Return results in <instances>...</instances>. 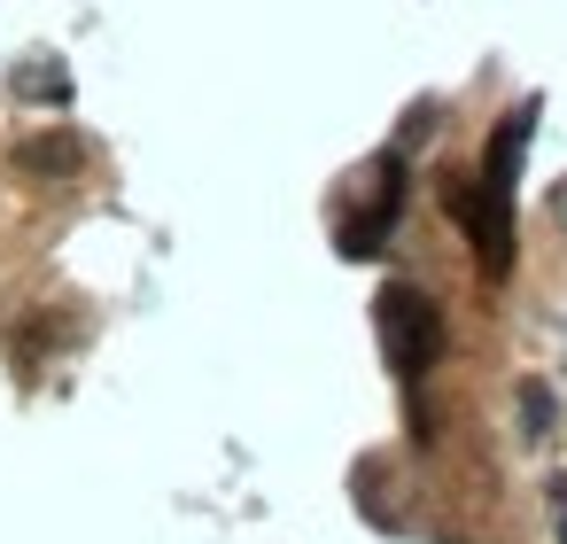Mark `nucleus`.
<instances>
[{
  "label": "nucleus",
  "mask_w": 567,
  "mask_h": 544,
  "mask_svg": "<svg viewBox=\"0 0 567 544\" xmlns=\"http://www.w3.org/2000/svg\"><path fill=\"white\" fill-rule=\"evenodd\" d=\"M373 327H381V350H389V366H396L404 381H420V373L443 358V311H435L427 288H412V280H389V288L373 296Z\"/></svg>",
  "instance_id": "f257e3e1"
},
{
  "label": "nucleus",
  "mask_w": 567,
  "mask_h": 544,
  "mask_svg": "<svg viewBox=\"0 0 567 544\" xmlns=\"http://www.w3.org/2000/svg\"><path fill=\"white\" fill-rule=\"evenodd\" d=\"M443 203H451V218L474 234L482 273H489V280H505V273H513V203H505V195H489V187H443Z\"/></svg>",
  "instance_id": "f03ea898"
},
{
  "label": "nucleus",
  "mask_w": 567,
  "mask_h": 544,
  "mask_svg": "<svg viewBox=\"0 0 567 544\" xmlns=\"http://www.w3.org/2000/svg\"><path fill=\"white\" fill-rule=\"evenodd\" d=\"M9 164H17V179H32V187H63V179L86 172V141H79V133H24V141L9 148Z\"/></svg>",
  "instance_id": "7ed1b4c3"
},
{
  "label": "nucleus",
  "mask_w": 567,
  "mask_h": 544,
  "mask_svg": "<svg viewBox=\"0 0 567 544\" xmlns=\"http://www.w3.org/2000/svg\"><path fill=\"white\" fill-rule=\"evenodd\" d=\"M536 117H544V102L528 94L497 133H489V156H482V179L474 187H489V195H505L513 203V179H520V156H528V141H536Z\"/></svg>",
  "instance_id": "20e7f679"
},
{
  "label": "nucleus",
  "mask_w": 567,
  "mask_h": 544,
  "mask_svg": "<svg viewBox=\"0 0 567 544\" xmlns=\"http://www.w3.org/2000/svg\"><path fill=\"white\" fill-rule=\"evenodd\" d=\"M9 94H17V102H40V110H63V102H71V71H63V55H48V48L17 55Z\"/></svg>",
  "instance_id": "39448f33"
},
{
  "label": "nucleus",
  "mask_w": 567,
  "mask_h": 544,
  "mask_svg": "<svg viewBox=\"0 0 567 544\" xmlns=\"http://www.w3.org/2000/svg\"><path fill=\"white\" fill-rule=\"evenodd\" d=\"M520 420H528V435H551L559 404H551V389H544V381H520Z\"/></svg>",
  "instance_id": "423d86ee"
},
{
  "label": "nucleus",
  "mask_w": 567,
  "mask_h": 544,
  "mask_svg": "<svg viewBox=\"0 0 567 544\" xmlns=\"http://www.w3.org/2000/svg\"><path fill=\"white\" fill-rule=\"evenodd\" d=\"M427 133H435V102H412V110H404V133H396V148H420Z\"/></svg>",
  "instance_id": "0eeeda50"
},
{
  "label": "nucleus",
  "mask_w": 567,
  "mask_h": 544,
  "mask_svg": "<svg viewBox=\"0 0 567 544\" xmlns=\"http://www.w3.org/2000/svg\"><path fill=\"white\" fill-rule=\"evenodd\" d=\"M551 218H559V226H567V179H559V187H551Z\"/></svg>",
  "instance_id": "6e6552de"
},
{
  "label": "nucleus",
  "mask_w": 567,
  "mask_h": 544,
  "mask_svg": "<svg viewBox=\"0 0 567 544\" xmlns=\"http://www.w3.org/2000/svg\"><path fill=\"white\" fill-rule=\"evenodd\" d=\"M559 544H567V505H559Z\"/></svg>",
  "instance_id": "1a4fd4ad"
}]
</instances>
